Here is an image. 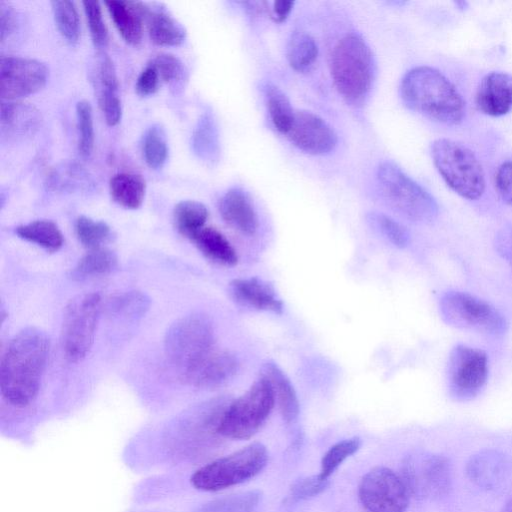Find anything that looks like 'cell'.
Masks as SVG:
<instances>
[{"label": "cell", "instance_id": "30bf717a", "mask_svg": "<svg viewBox=\"0 0 512 512\" xmlns=\"http://www.w3.org/2000/svg\"><path fill=\"white\" fill-rule=\"evenodd\" d=\"M401 478L409 495L419 500H438L452 488V465L444 455L417 450L401 465Z\"/></svg>", "mask_w": 512, "mask_h": 512}, {"label": "cell", "instance_id": "b9f144b4", "mask_svg": "<svg viewBox=\"0 0 512 512\" xmlns=\"http://www.w3.org/2000/svg\"><path fill=\"white\" fill-rule=\"evenodd\" d=\"M149 307V299L139 291H129L112 300V310L125 317L141 316Z\"/></svg>", "mask_w": 512, "mask_h": 512}, {"label": "cell", "instance_id": "8d00e7d4", "mask_svg": "<svg viewBox=\"0 0 512 512\" xmlns=\"http://www.w3.org/2000/svg\"><path fill=\"white\" fill-rule=\"evenodd\" d=\"M361 446L359 437L341 440L332 445L321 460L320 476L328 479L334 471Z\"/></svg>", "mask_w": 512, "mask_h": 512}, {"label": "cell", "instance_id": "7dc6e473", "mask_svg": "<svg viewBox=\"0 0 512 512\" xmlns=\"http://www.w3.org/2000/svg\"><path fill=\"white\" fill-rule=\"evenodd\" d=\"M494 248L512 269V225H505L497 231L494 237Z\"/></svg>", "mask_w": 512, "mask_h": 512}, {"label": "cell", "instance_id": "f35d334b", "mask_svg": "<svg viewBox=\"0 0 512 512\" xmlns=\"http://www.w3.org/2000/svg\"><path fill=\"white\" fill-rule=\"evenodd\" d=\"M78 151L82 157L91 155L94 147L93 113L90 103L81 100L76 104Z\"/></svg>", "mask_w": 512, "mask_h": 512}, {"label": "cell", "instance_id": "1f68e13d", "mask_svg": "<svg viewBox=\"0 0 512 512\" xmlns=\"http://www.w3.org/2000/svg\"><path fill=\"white\" fill-rule=\"evenodd\" d=\"M286 56L294 70L306 71L317 59L318 46L310 34L302 31L295 32L288 41Z\"/></svg>", "mask_w": 512, "mask_h": 512}, {"label": "cell", "instance_id": "4dcf8cb0", "mask_svg": "<svg viewBox=\"0 0 512 512\" xmlns=\"http://www.w3.org/2000/svg\"><path fill=\"white\" fill-rule=\"evenodd\" d=\"M117 266V256L106 248L92 249L86 253L72 270V277L83 280L91 277L106 275Z\"/></svg>", "mask_w": 512, "mask_h": 512}, {"label": "cell", "instance_id": "7c38bea8", "mask_svg": "<svg viewBox=\"0 0 512 512\" xmlns=\"http://www.w3.org/2000/svg\"><path fill=\"white\" fill-rule=\"evenodd\" d=\"M488 374V356L483 350L464 344L455 345L446 367L449 397L458 402L474 399L485 387Z\"/></svg>", "mask_w": 512, "mask_h": 512}, {"label": "cell", "instance_id": "e575fe53", "mask_svg": "<svg viewBox=\"0 0 512 512\" xmlns=\"http://www.w3.org/2000/svg\"><path fill=\"white\" fill-rule=\"evenodd\" d=\"M143 157L146 164L153 170L161 169L168 157L166 135L159 125L149 127L143 137Z\"/></svg>", "mask_w": 512, "mask_h": 512}, {"label": "cell", "instance_id": "74e56055", "mask_svg": "<svg viewBox=\"0 0 512 512\" xmlns=\"http://www.w3.org/2000/svg\"><path fill=\"white\" fill-rule=\"evenodd\" d=\"M150 62L155 66L160 79L174 89L181 87L187 79V70L184 63L173 54H157Z\"/></svg>", "mask_w": 512, "mask_h": 512}, {"label": "cell", "instance_id": "5bb4252c", "mask_svg": "<svg viewBox=\"0 0 512 512\" xmlns=\"http://www.w3.org/2000/svg\"><path fill=\"white\" fill-rule=\"evenodd\" d=\"M48 77L47 66L39 60L11 55L0 58V93L3 101H13L40 91Z\"/></svg>", "mask_w": 512, "mask_h": 512}, {"label": "cell", "instance_id": "f907efd6", "mask_svg": "<svg viewBox=\"0 0 512 512\" xmlns=\"http://www.w3.org/2000/svg\"><path fill=\"white\" fill-rule=\"evenodd\" d=\"M500 512H512V498L505 503Z\"/></svg>", "mask_w": 512, "mask_h": 512}, {"label": "cell", "instance_id": "603a6c76", "mask_svg": "<svg viewBox=\"0 0 512 512\" xmlns=\"http://www.w3.org/2000/svg\"><path fill=\"white\" fill-rule=\"evenodd\" d=\"M261 375L272 387L282 418L287 423L295 421L299 414V401L290 379L276 363L271 361L263 364Z\"/></svg>", "mask_w": 512, "mask_h": 512}, {"label": "cell", "instance_id": "83f0119b", "mask_svg": "<svg viewBox=\"0 0 512 512\" xmlns=\"http://www.w3.org/2000/svg\"><path fill=\"white\" fill-rule=\"evenodd\" d=\"M18 237L35 243L50 252L59 250L64 238L61 230L51 220H35L15 229Z\"/></svg>", "mask_w": 512, "mask_h": 512}, {"label": "cell", "instance_id": "ee69618b", "mask_svg": "<svg viewBox=\"0 0 512 512\" xmlns=\"http://www.w3.org/2000/svg\"><path fill=\"white\" fill-rule=\"evenodd\" d=\"M99 104L109 126L117 125L122 117V105L118 92L99 94Z\"/></svg>", "mask_w": 512, "mask_h": 512}, {"label": "cell", "instance_id": "d590c367", "mask_svg": "<svg viewBox=\"0 0 512 512\" xmlns=\"http://www.w3.org/2000/svg\"><path fill=\"white\" fill-rule=\"evenodd\" d=\"M75 231L80 243L90 250L101 248L111 236V228L107 223L84 215L77 218Z\"/></svg>", "mask_w": 512, "mask_h": 512}, {"label": "cell", "instance_id": "f6af8a7d", "mask_svg": "<svg viewBox=\"0 0 512 512\" xmlns=\"http://www.w3.org/2000/svg\"><path fill=\"white\" fill-rule=\"evenodd\" d=\"M160 77L155 66L149 62L136 80L135 91L139 96L154 94L159 86Z\"/></svg>", "mask_w": 512, "mask_h": 512}, {"label": "cell", "instance_id": "6da1fadb", "mask_svg": "<svg viewBox=\"0 0 512 512\" xmlns=\"http://www.w3.org/2000/svg\"><path fill=\"white\" fill-rule=\"evenodd\" d=\"M49 351L48 336L36 327L24 328L10 340L0 364V390L9 404L24 407L35 399Z\"/></svg>", "mask_w": 512, "mask_h": 512}, {"label": "cell", "instance_id": "c3c4849f", "mask_svg": "<svg viewBox=\"0 0 512 512\" xmlns=\"http://www.w3.org/2000/svg\"><path fill=\"white\" fill-rule=\"evenodd\" d=\"M16 13L12 6L5 2L0 3V41L3 43L16 28Z\"/></svg>", "mask_w": 512, "mask_h": 512}, {"label": "cell", "instance_id": "8992f818", "mask_svg": "<svg viewBox=\"0 0 512 512\" xmlns=\"http://www.w3.org/2000/svg\"><path fill=\"white\" fill-rule=\"evenodd\" d=\"M267 461L266 447L254 442L197 469L190 482L200 491H219L253 478L264 469Z\"/></svg>", "mask_w": 512, "mask_h": 512}, {"label": "cell", "instance_id": "52a82bcc", "mask_svg": "<svg viewBox=\"0 0 512 512\" xmlns=\"http://www.w3.org/2000/svg\"><path fill=\"white\" fill-rule=\"evenodd\" d=\"M164 348L182 376L216 349L212 321L202 313L181 317L167 330Z\"/></svg>", "mask_w": 512, "mask_h": 512}, {"label": "cell", "instance_id": "f1b7e54d", "mask_svg": "<svg viewBox=\"0 0 512 512\" xmlns=\"http://www.w3.org/2000/svg\"><path fill=\"white\" fill-rule=\"evenodd\" d=\"M263 92L273 126L280 133L287 134L295 115L288 97L273 83H266Z\"/></svg>", "mask_w": 512, "mask_h": 512}, {"label": "cell", "instance_id": "7bdbcfd3", "mask_svg": "<svg viewBox=\"0 0 512 512\" xmlns=\"http://www.w3.org/2000/svg\"><path fill=\"white\" fill-rule=\"evenodd\" d=\"M328 484V479L321 477L320 474L301 478L291 486L290 498L304 500L315 497L323 492Z\"/></svg>", "mask_w": 512, "mask_h": 512}, {"label": "cell", "instance_id": "3957f363", "mask_svg": "<svg viewBox=\"0 0 512 512\" xmlns=\"http://www.w3.org/2000/svg\"><path fill=\"white\" fill-rule=\"evenodd\" d=\"M375 65L366 42L356 34L341 38L331 55V75L338 92L351 104H360L368 95Z\"/></svg>", "mask_w": 512, "mask_h": 512}, {"label": "cell", "instance_id": "f546056e", "mask_svg": "<svg viewBox=\"0 0 512 512\" xmlns=\"http://www.w3.org/2000/svg\"><path fill=\"white\" fill-rule=\"evenodd\" d=\"M208 215L206 206L195 200L180 201L173 210V220L176 229L180 234L189 239L204 227Z\"/></svg>", "mask_w": 512, "mask_h": 512}, {"label": "cell", "instance_id": "7a4b0ae2", "mask_svg": "<svg viewBox=\"0 0 512 512\" xmlns=\"http://www.w3.org/2000/svg\"><path fill=\"white\" fill-rule=\"evenodd\" d=\"M400 95L405 105L434 121L457 125L465 116V101L451 81L428 66L409 70L402 78Z\"/></svg>", "mask_w": 512, "mask_h": 512}, {"label": "cell", "instance_id": "d4e9b609", "mask_svg": "<svg viewBox=\"0 0 512 512\" xmlns=\"http://www.w3.org/2000/svg\"><path fill=\"white\" fill-rule=\"evenodd\" d=\"M208 259L222 265L233 266L238 257L228 239L213 227H203L190 239Z\"/></svg>", "mask_w": 512, "mask_h": 512}, {"label": "cell", "instance_id": "2e32d148", "mask_svg": "<svg viewBox=\"0 0 512 512\" xmlns=\"http://www.w3.org/2000/svg\"><path fill=\"white\" fill-rule=\"evenodd\" d=\"M238 370L239 361L232 352L214 349L182 378L195 387L215 388L231 380Z\"/></svg>", "mask_w": 512, "mask_h": 512}, {"label": "cell", "instance_id": "ab89813d", "mask_svg": "<svg viewBox=\"0 0 512 512\" xmlns=\"http://www.w3.org/2000/svg\"><path fill=\"white\" fill-rule=\"evenodd\" d=\"M367 221L396 247L404 248L409 244L410 235L408 231L391 217L379 212H370L367 215Z\"/></svg>", "mask_w": 512, "mask_h": 512}, {"label": "cell", "instance_id": "d6986e66", "mask_svg": "<svg viewBox=\"0 0 512 512\" xmlns=\"http://www.w3.org/2000/svg\"><path fill=\"white\" fill-rule=\"evenodd\" d=\"M229 290L233 299L243 306L276 314L283 311V303L274 288L257 277L234 279Z\"/></svg>", "mask_w": 512, "mask_h": 512}, {"label": "cell", "instance_id": "ffe728a7", "mask_svg": "<svg viewBox=\"0 0 512 512\" xmlns=\"http://www.w3.org/2000/svg\"><path fill=\"white\" fill-rule=\"evenodd\" d=\"M104 4L122 38L131 45H138L143 36L148 4L122 0H108Z\"/></svg>", "mask_w": 512, "mask_h": 512}, {"label": "cell", "instance_id": "9a60e30c", "mask_svg": "<svg viewBox=\"0 0 512 512\" xmlns=\"http://www.w3.org/2000/svg\"><path fill=\"white\" fill-rule=\"evenodd\" d=\"M287 135L297 148L312 155L327 154L337 144L332 127L318 115L305 110L295 111Z\"/></svg>", "mask_w": 512, "mask_h": 512}, {"label": "cell", "instance_id": "277c9868", "mask_svg": "<svg viewBox=\"0 0 512 512\" xmlns=\"http://www.w3.org/2000/svg\"><path fill=\"white\" fill-rule=\"evenodd\" d=\"M376 179L386 203L405 219L427 224L437 218L439 208L434 197L395 163H381Z\"/></svg>", "mask_w": 512, "mask_h": 512}, {"label": "cell", "instance_id": "484cf974", "mask_svg": "<svg viewBox=\"0 0 512 512\" xmlns=\"http://www.w3.org/2000/svg\"><path fill=\"white\" fill-rule=\"evenodd\" d=\"M109 190L117 204L127 209H137L143 203L146 182L139 174L121 172L111 177Z\"/></svg>", "mask_w": 512, "mask_h": 512}, {"label": "cell", "instance_id": "60d3db41", "mask_svg": "<svg viewBox=\"0 0 512 512\" xmlns=\"http://www.w3.org/2000/svg\"><path fill=\"white\" fill-rule=\"evenodd\" d=\"M92 42L101 49L108 43V29L104 22L101 5L98 1L82 2Z\"/></svg>", "mask_w": 512, "mask_h": 512}, {"label": "cell", "instance_id": "cb8c5ba5", "mask_svg": "<svg viewBox=\"0 0 512 512\" xmlns=\"http://www.w3.org/2000/svg\"><path fill=\"white\" fill-rule=\"evenodd\" d=\"M148 34L159 46H178L185 41V28L160 4L150 6L145 18Z\"/></svg>", "mask_w": 512, "mask_h": 512}, {"label": "cell", "instance_id": "e0dca14e", "mask_svg": "<svg viewBox=\"0 0 512 512\" xmlns=\"http://www.w3.org/2000/svg\"><path fill=\"white\" fill-rule=\"evenodd\" d=\"M476 106L484 114L499 117L512 109V75L491 72L480 82L476 92Z\"/></svg>", "mask_w": 512, "mask_h": 512}, {"label": "cell", "instance_id": "4fadbf2b", "mask_svg": "<svg viewBox=\"0 0 512 512\" xmlns=\"http://www.w3.org/2000/svg\"><path fill=\"white\" fill-rule=\"evenodd\" d=\"M359 499L369 512H404L409 504V492L393 470L377 466L361 479Z\"/></svg>", "mask_w": 512, "mask_h": 512}, {"label": "cell", "instance_id": "ac0fdd59", "mask_svg": "<svg viewBox=\"0 0 512 512\" xmlns=\"http://www.w3.org/2000/svg\"><path fill=\"white\" fill-rule=\"evenodd\" d=\"M218 210L222 219L233 229L253 235L258 228V216L249 195L241 188L226 191L219 200Z\"/></svg>", "mask_w": 512, "mask_h": 512}, {"label": "cell", "instance_id": "681fc988", "mask_svg": "<svg viewBox=\"0 0 512 512\" xmlns=\"http://www.w3.org/2000/svg\"><path fill=\"white\" fill-rule=\"evenodd\" d=\"M294 6L293 1H276L273 3V15L275 16V20L278 22H283L290 12L292 11Z\"/></svg>", "mask_w": 512, "mask_h": 512}, {"label": "cell", "instance_id": "7402d4cb", "mask_svg": "<svg viewBox=\"0 0 512 512\" xmlns=\"http://www.w3.org/2000/svg\"><path fill=\"white\" fill-rule=\"evenodd\" d=\"M40 121L39 111L30 104L13 101L1 103L0 127L4 137L19 138L34 134Z\"/></svg>", "mask_w": 512, "mask_h": 512}, {"label": "cell", "instance_id": "d6a6232c", "mask_svg": "<svg viewBox=\"0 0 512 512\" xmlns=\"http://www.w3.org/2000/svg\"><path fill=\"white\" fill-rule=\"evenodd\" d=\"M54 20L59 33L70 44L78 42L81 34L80 18L74 1H51Z\"/></svg>", "mask_w": 512, "mask_h": 512}, {"label": "cell", "instance_id": "8fae6325", "mask_svg": "<svg viewBox=\"0 0 512 512\" xmlns=\"http://www.w3.org/2000/svg\"><path fill=\"white\" fill-rule=\"evenodd\" d=\"M101 303V296L96 292L77 295L68 302L61 329V346L68 360L79 361L90 351Z\"/></svg>", "mask_w": 512, "mask_h": 512}, {"label": "cell", "instance_id": "836d02e7", "mask_svg": "<svg viewBox=\"0 0 512 512\" xmlns=\"http://www.w3.org/2000/svg\"><path fill=\"white\" fill-rule=\"evenodd\" d=\"M261 497L259 490H249L213 500L198 512H254Z\"/></svg>", "mask_w": 512, "mask_h": 512}, {"label": "cell", "instance_id": "bcb514c9", "mask_svg": "<svg viewBox=\"0 0 512 512\" xmlns=\"http://www.w3.org/2000/svg\"><path fill=\"white\" fill-rule=\"evenodd\" d=\"M495 187L503 201L512 205V160L499 166L495 175Z\"/></svg>", "mask_w": 512, "mask_h": 512}, {"label": "cell", "instance_id": "44dd1931", "mask_svg": "<svg viewBox=\"0 0 512 512\" xmlns=\"http://www.w3.org/2000/svg\"><path fill=\"white\" fill-rule=\"evenodd\" d=\"M508 464L504 454L486 449L470 457L466 464V474L479 487L492 489L507 475Z\"/></svg>", "mask_w": 512, "mask_h": 512}, {"label": "cell", "instance_id": "ba28073f", "mask_svg": "<svg viewBox=\"0 0 512 512\" xmlns=\"http://www.w3.org/2000/svg\"><path fill=\"white\" fill-rule=\"evenodd\" d=\"M274 404L272 387L261 375L243 395L228 404L219 423V435L235 440L251 438L265 423Z\"/></svg>", "mask_w": 512, "mask_h": 512}, {"label": "cell", "instance_id": "4316f807", "mask_svg": "<svg viewBox=\"0 0 512 512\" xmlns=\"http://www.w3.org/2000/svg\"><path fill=\"white\" fill-rule=\"evenodd\" d=\"M194 153L203 161L214 163L219 158L220 145L216 122L210 112H205L194 129L192 136Z\"/></svg>", "mask_w": 512, "mask_h": 512}, {"label": "cell", "instance_id": "9c48e42d", "mask_svg": "<svg viewBox=\"0 0 512 512\" xmlns=\"http://www.w3.org/2000/svg\"><path fill=\"white\" fill-rule=\"evenodd\" d=\"M444 322L454 328L492 337L503 336L508 323L504 315L489 302L458 290H449L439 300Z\"/></svg>", "mask_w": 512, "mask_h": 512}, {"label": "cell", "instance_id": "5b68a950", "mask_svg": "<svg viewBox=\"0 0 512 512\" xmlns=\"http://www.w3.org/2000/svg\"><path fill=\"white\" fill-rule=\"evenodd\" d=\"M433 163L446 184L468 200L480 198L485 191V174L476 155L465 145L437 139L431 146Z\"/></svg>", "mask_w": 512, "mask_h": 512}]
</instances>
